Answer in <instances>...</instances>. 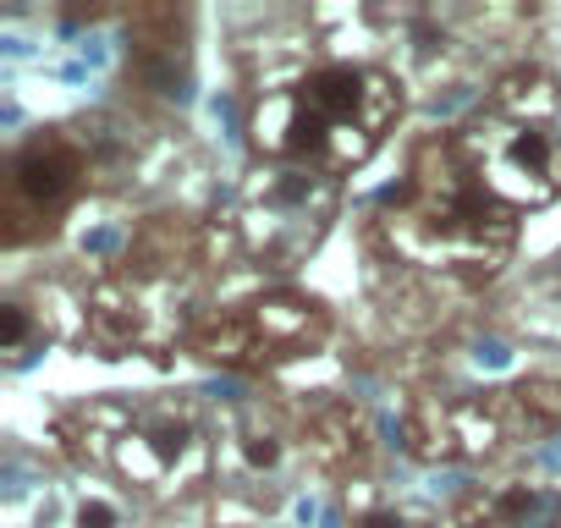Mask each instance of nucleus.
<instances>
[{
	"instance_id": "obj_1",
	"label": "nucleus",
	"mask_w": 561,
	"mask_h": 528,
	"mask_svg": "<svg viewBox=\"0 0 561 528\" xmlns=\"http://www.w3.org/2000/svg\"><path fill=\"white\" fill-rule=\"evenodd\" d=\"M83 182V154L61 138V133H39L34 144H23L12 154L7 171V220H12V242L23 237V220H45L56 209L72 204Z\"/></svg>"
},
{
	"instance_id": "obj_2",
	"label": "nucleus",
	"mask_w": 561,
	"mask_h": 528,
	"mask_svg": "<svg viewBox=\"0 0 561 528\" xmlns=\"http://www.w3.org/2000/svg\"><path fill=\"white\" fill-rule=\"evenodd\" d=\"M380 100V83L364 72V67H347V61H331V67H314L304 83H298V127L314 133V149L331 138V133H353L358 122L364 127H380V116H369V105Z\"/></svg>"
},
{
	"instance_id": "obj_3",
	"label": "nucleus",
	"mask_w": 561,
	"mask_h": 528,
	"mask_svg": "<svg viewBox=\"0 0 561 528\" xmlns=\"http://www.w3.org/2000/svg\"><path fill=\"white\" fill-rule=\"evenodd\" d=\"M495 187L512 193V198H528V204L550 198V193L561 187V149H556V138H550V133H534V127L512 133V144H506V154H501Z\"/></svg>"
},
{
	"instance_id": "obj_4",
	"label": "nucleus",
	"mask_w": 561,
	"mask_h": 528,
	"mask_svg": "<svg viewBox=\"0 0 561 528\" xmlns=\"http://www.w3.org/2000/svg\"><path fill=\"white\" fill-rule=\"evenodd\" d=\"M28 342H34V314L18 298H7V303H0V353H7L12 364H23Z\"/></svg>"
},
{
	"instance_id": "obj_5",
	"label": "nucleus",
	"mask_w": 561,
	"mask_h": 528,
	"mask_svg": "<svg viewBox=\"0 0 561 528\" xmlns=\"http://www.w3.org/2000/svg\"><path fill=\"white\" fill-rule=\"evenodd\" d=\"M78 523L83 528H116V506L111 501H83L78 506Z\"/></svg>"
},
{
	"instance_id": "obj_6",
	"label": "nucleus",
	"mask_w": 561,
	"mask_h": 528,
	"mask_svg": "<svg viewBox=\"0 0 561 528\" xmlns=\"http://www.w3.org/2000/svg\"><path fill=\"white\" fill-rule=\"evenodd\" d=\"M364 528H397V523H391V517H369Z\"/></svg>"
}]
</instances>
